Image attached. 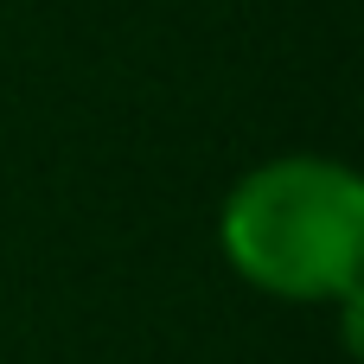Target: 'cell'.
I'll list each match as a JSON object with an SVG mask.
<instances>
[{"label": "cell", "mask_w": 364, "mask_h": 364, "mask_svg": "<svg viewBox=\"0 0 364 364\" xmlns=\"http://www.w3.org/2000/svg\"><path fill=\"white\" fill-rule=\"evenodd\" d=\"M224 243L243 262V275L282 294L339 288L358 262V186L339 166L282 160L230 198Z\"/></svg>", "instance_id": "6da1fadb"}]
</instances>
